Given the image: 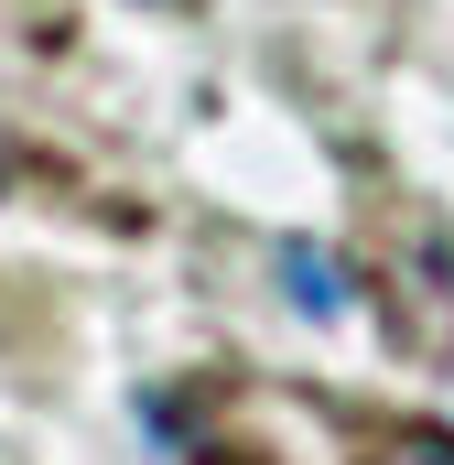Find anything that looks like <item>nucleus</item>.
<instances>
[{
    "mask_svg": "<svg viewBox=\"0 0 454 465\" xmlns=\"http://www.w3.org/2000/svg\"><path fill=\"white\" fill-rule=\"evenodd\" d=\"M390 325H400V347H422V357L454 347V249L444 238H422L411 271H390Z\"/></svg>",
    "mask_w": 454,
    "mask_h": 465,
    "instance_id": "obj_1",
    "label": "nucleus"
},
{
    "mask_svg": "<svg viewBox=\"0 0 454 465\" xmlns=\"http://www.w3.org/2000/svg\"><path fill=\"white\" fill-rule=\"evenodd\" d=\"M281 292H292L314 325H325V314H346V282H336V260H325L314 238H292V249H281Z\"/></svg>",
    "mask_w": 454,
    "mask_h": 465,
    "instance_id": "obj_2",
    "label": "nucleus"
},
{
    "mask_svg": "<svg viewBox=\"0 0 454 465\" xmlns=\"http://www.w3.org/2000/svg\"><path fill=\"white\" fill-rule=\"evenodd\" d=\"M368 465H454V433L444 422H400V433H379Z\"/></svg>",
    "mask_w": 454,
    "mask_h": 465,
    "instance_id": "obj_3",
    "label": "nucleus"
}]
</instances>
